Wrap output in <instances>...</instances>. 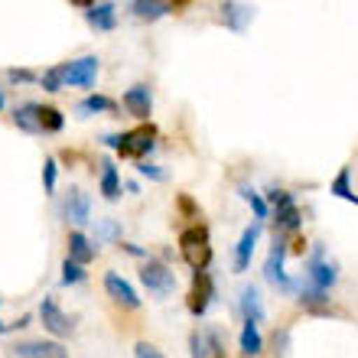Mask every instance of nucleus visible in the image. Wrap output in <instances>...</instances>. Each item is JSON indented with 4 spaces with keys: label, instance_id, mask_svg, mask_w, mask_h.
Masks as SVG:
<instances>
[{
    "label": "nucleus",
    "instance_id": "obj_1",
    "mask_svg": "<svg viewBox=\"0 0 358 358\" xmlns=\"http://www.w3.org/2000/svg\"><path fill=\"white\" fill-rule=\"evenodd\" d=\"M179 257L196 271H206L212 264V238H208V228L206 225H189L179 231Z\"/></svg>",
    "mask_w": 358,
    "mask_h": 358
},
{
    "label": "nucleus",
    "instance_id": "obj_2",
    "mask_svg": "<svg viewBox=\"0 0 358 358\" xmlns=\"http://www.w3.org/2000/svg\"><path fill=\"white\" fill-rule=\"evenodd\" d=\"M267 206H273V238L283 235H296L303 225V212L296 206L293 192L287 189H271L267 192Z\"/></svg>",
    "mask_w": 358,
    "mask_h": 358
},
{
    "label": "nucleus",
    "instance_id": "obj_3",
    "mask_svg": "<svg viewBox=\"0 0 358 358\" xmlns=\"http://www.w3.org/2000/svg\"><path fill=\"white\" fill-rule=\"evenodd\" d=\"M157 147V127L153 124H141V127H134V131L121 134V147H117V153H121L124 160H147V153Z\"/></svg>",
    "mask_w": 358,
    "mask_h": 358
},
{
    "label": "nucleus",
    "instance_id": "obj_4",
    "mask_svg": "<svg viewBox=\"0 0 358 358\" xmlns=\"http://www.w3.org/2000/svg\"><path fill=\"white\" fill-rule=\"evenodd\" d=\"M212 300H215V283H212V273H208V271H196V273H192V283H189V293H186L189 316L202 320V316L208 313V306H212Z\"/></svg>",
    "mask_w": 358,
    "mask_h": 358
},
{
    "label": "nucleus",
    "instance_id": "obj_5",
    "mask_svg": "<svg viewBox=\"0 0 358 358\" xmlns=\"http://www.w3.org/2000/svg\"><path fill=\"white\" fill-rule=\"evenodd\" d=\"M336 280H339V267L332 264V261H326V248L316 245L313 248V257L306 261V283L316 287V290L329 293L336 287Z\"/></svg>",
    "mask_w": 358,
    "mask_h": 358
},
{
    "label": "nucleus",
    "instance_id": "obj_6",
    "mask_svg": "<svg viewBox=\"0 0 358 358\" xmlns=\"http://www.w3.org/2000/svg\"><path fill=\"white\" fill-rule=\"evenodd\" d=\"M287 255H290L287 241H283V238H273L271 255H267V261H264V277H267V283H273V287H277V290H283V293L296 290V283H293L290 277H287V271H283V261H287Z\"/></svg>",
    "mask_w": 358,
    "mask_h": 358
},
{
    "label": "nucleus",
    "instance_id": "obj_7",
    "mask_svg": "<svg viewBox=\"0 0 358 358\" xmlns=\"http://www.w3.org/2000/svg\"><path fill=\"white\" fill-rule=\"evenodd\" d=\"M98 69H101V59L98 56L72 59V62L62 66V82L72 88H92L94 78H98Z\"/></svg>",
    "mask_w": 358,
    "mask_h": 358
},
{
    "label": "nucleus",
    "instance_id": "obj_8",
    "mask_svg": "<svg viewBox=\"0 0 358 358\" xmlns=\"http://www.w3.org/2000/svg\"><path fill=\"white\" fill-rule=\"evenodd\" d=\"M141 280H143V287H147L150 293L166 296V293H173V287H176V273L163 264V261L147 257V261H143V267H141Z\"/></svg>",
    "mask_w": 358,
    "mask_h": 358
},
{
    "label": "nucleus",
    "instance_id": "obj_9",
    "mask_svg": "<svg viewBox=\"0 0 358 358\" xmlns=\"http://www.w3.org/2000/svg\"><path fill=\"white\" fill-rule=\"evenodd\" d=\"M39 320H43V329L46 332H52V336H72V320H69L66 313L59 310V303H56V296H43V303H39Z\"/></svg>",
    "mask_w": 358,
    "mask_h": 358
},
{
    "label": "nucleus",
    "instance_id": "obj_10",
    "mask_svg": "<svg viewBox=\"0 0 358 358\" xmlns=\"http://www.w3.org/2000/svg\"><path fill=\"white\" fill-rule=\"evenodd\" d=\"M10 355H17V358H69V349L62 342H52V339H33V342L10 345Z\"/></svg>",
    "mask_w": 358,
    "mask_h": 358
},
{
    "label": "nucleus",
    "instance_id": "obj_11",
    "mask_svg": "<svg viewBox=\"0 0 358 358\" xmlns=\"http://www.w3.org/2000/svg\"><path fill=\"white\" fill-rule=\"evenodd\" d=\"M261 231H264V222H251V225L241 231V238H238L235 245V271L245 273L248 267H251V257H255V248L257 241H261Z\"/></svg>",
    "mask_w": 358,
    "mask_h": 358
},
{
    "label": "nucleus",
    "instance_id": "obj_12",
    "mask_svg": "<svg viewBox=\"0 0 358 358\" xmlns=\"http://www.w3.org/2000/svg\"><path fill=\"white\" fill-rule=\"evenodd\" d=\"M104 290H108V296H111L114 303H121V306H127V310H141V296H137V290H134L131 283L124 280L117 271L104 273Z\"/></svg>",
    "mask_w": 358,
    "mask_h": 358
},
{
    "label": "nucleus",
    "instance_id": "obj_13",
    "mask_svg": "<svg viewBox=\"0 0 358 358\" xmlns=\"http://www.w3.org/2000/svg\"><path fill=\"white\" fill-rule=\"evenodd\" d=\"M124 108H127V114H134L137 121H147L153 111V92L147 85H131L124 92Z\"/></svg>",
    "mask_w": 358,
    "mask_h": 358
},
{
    "label": "nucleus",
    "instance_id": "obj_14",
    "mask_svg": "<svg viewBox=\"0 0 358 358\" xmlns=\"http://www.w3.org/2000/svg\"><path fill=\"white\" fill-rule=\"evenodd\" d=\"M62 212H66V218L72 225H88V222H92V202H88V196L82 189H69Z\"/></svg>",
    "mask_w": 358,
    "mask_h": 358
},
{
    "label": "nucleus",
    "instance_id": "obj_15",
    "mask_svg": "<svg viewBox=\"0 0 358 358\" xmlns=\"http://www.w3.org/2000/svg\"><path fill=\"white\" fill-rule=\"evenodd\" d=\"M66 248H69V261H76V264H82V267H85L88 261H94V255H98V245H92V238H88L85 231H69Z\"/></svg>",
    "mask_w": 358,
    "mask_h": 358
},
{
    "label": "nucleus",
    "instance_id": "obj_16",
    "mask_svg": "<svg viewBox=\"0 0 358 358\" xmlns=\"http://www.w3.org/2000/svg\"><path fill=\"white\" fill-rule=\"evenodd\" d=\"M238 310H241V316H245V322H264V303H261V293H257V287H245L241 290V296H238Z\"/></svg>",
    "mask_w": 358,
    "mask_h": 358
},
{
    "label": "nucleus",
    "instance_id": "obj_17",
    "mask_svg": "<svg viewBox=\"0 0 358 358\" xmlns=\"http://www.w3.org/2000/svg\"><path fill=\"white\" fill-rule=\"evenodd\" d=\"M222 20H225V27H231L235 33H245V27L255 20V7L251 3H222Z\"/></svg>",
    "mask_w": 358,
    "mask_h": 358
},
{
    "label": "nucleus",
    "instance_id": "obj_18",
    "mask_svg": "<svg viewBox=\"0 0 358 358\" xmlns=\"http://www.w3.org/2000/svg\"><path fill=\"white\" fill-rule=\"evenodd\" d=\"M85 20L92 29H101V33H108V29H114V23H117V7L114 3H92V7L85 10Z\"/></svg>",
    "mask_w": 358,
    "mask_h": 358
},
{
    "label": "nucleus",
    "instance_id": "obj_19",
    "mask_svg": "<svg viewBox=\"0 0 358 358\" xmlns=\"http://www.w3.org/2000/svg\"><path fill=\"white\" fill-rule=\"evenodd\" d=\"M173 10H176V3H170V0H134L131 3V13L137 20H160Z\"/></svg>",
    "mask_w": 358,
    "mask_h": 358
},
{
    "label": "nucleus",
    "instance_id": "obj_20",
    "mask_svg": "<svg viewBox=\"0 0 358 358\" xmlns=\"http://www.w3.org/2000/svg\"><path fill=\"white\" fill-rule=\"evenodd\" d=\"M13 124L27 134H43L39 131V104L36 101L17 104V108H13Z\"/></svg>",
    "mask_w": 358,
    "mask_h": 358
},
{
    "label": "nucleus",
    "instance_id": "obj_21",
    "mask_svg": "<svg viewBox=\"0 0 358 358\" xmlns=\"http://www.w3.org/2000/svg\"><path fill=\"white\" fill-rule=\"evenodd\" d=\"M98 186H101V196L108 199V202H117V196H121V173H117V166H114L111 160L101 163V179H98Z\"/></svg>",
    "mask_w": 358,
    "mask_h": 358
},
{
    "label": "nucleus",
    "instance_id": "obj_22",
    "mask_svg": "<svg viewBox=\"0 0 358 358\" xmlns=\"http://www.w3.org/2000/svg\"><path fill=\"white\" fill-rule=\"evenodd\" d=\"M238 345H241V355L245 358H257L261 352H264V339H261L257 322H245V326H241V339H238Z\"/></svg>",
    "mask_w": 358,
    "mask_h": 358
},
{
    "label": "nucleus",
    "instance_id": "obj_23",
    "mask_svg": "<svg viewBox=\"0 0 358 358\" xmlns=\"http://www.w3.org/2000/svg\"><path fill=\"white\" fill-rule=\"evenodd\" d=\"M329 192L336 199H345V202H352V206H358V192L352 189V166H339V173H336V179L329 182Z\"/></svg>",
    "mask_w": 358,
    "mask_h": 358
},
{
    "label": "nucleus",
    "instance_id": "obj_24",
    "mask_svg": "<svg viewBox=\"0 0 358 358\" xmlns=\"http://www.w3.org/2000/svg\"><path fill=\"white\" fill-rule=\"evenodd\" d=\"M76 111L82 114V117H88V114H111V111H117V104H114L108 94H88V98L78 101Z\"/></svg>",
    "mask_w": 358,
    "mask_h": 358
},
{
    "label": "nucleus",
    "instance_id": "obj_25",
    "mask_svg": "<svg viewBox=\"0 0 358 358\" xmlns=\"http://www.w3.org/2000/svg\"><path fill=\"white\" fill-rule=\"evenodd\" d=\"M296 300H300L306 310H313V313H326V310H320V306L329 303V293L316 290V287H310V283H300V287H296Z\"/></svg>",
    "mask_w": 358,
    "mask_h": 358
},
{
    "label": "nucleus",
    "instance_id": "obj_26",
    "mask_svg": "<svg viewBox=\"0 0 358 358\" xmlns=\"http://www.w3.org/2000/svg\"><path fill=\"white\" fill-rule=\"evenodd\" d=\"M238 196L245 199L248 206L255 208V222H264V218H271V206H267V199L257 192V189L251 186H238Z\"/></svg>",
    "mask_w": 358,
    "mask_h": 358
},
{
    "label": "nucleus",
    "instance_id": "obj_27",
    "mask_svg": "<svg viewBox=\"0 0 358 358\" xmlns=\"http://www.w3.org/2000/svg\"><path fill=\"white\" fill-rule=\"evenodd\" d=\"M66 127V117L59 108H49V104H39V131L46 134H59Z\"/></svg>",
    "mask_w": 358,
    "mask_h": 358
},
{
    "label": "nucleus",
    "instance_id": "obj_28",
    "mask_svg": "<svg viewBox=\"0 0 358 358\" xmlns=\"http://www.w3.org/2000/svg\"><path fill=\"white\" fill-rule=\"evenodd\" d=\"M39 85L46 88V92H62L66 88V82H62V66H56V69H46L43 76H39Z\"/></svg>",
    "mask_w": 358,
    "mask_h": 358
},
{
    "label": "nucleus",
    "instance_id": "obj_29",
    "mask_svg": "<svg viewBox=\"0 0 358 358\" xmlns=\"http://www.w3.org/2000/svg\"><path fill=\"white\" fill-rule=\"evenodd\" d=\"M82 280H85V267L66 257V261H62V283H66V287H76V283H82Z\"/></svg>",
    "mask_w": 358,
    "mask_h": 358
},
{
    "label": "nucleus",
    "instance_id": "obj_30",
    "mask_svg": "<svg viewBox=\"0 0 358 358\" xmlns=\"http://www.w3.org/2000/svg\"><path fill=\"white\" fill-rule=\"evenodd\" d=\"M56 179H59V163H56V157H49L43 163V189H46L49 196L56 192Z\"/></svg>",
    "mask_w": 358,
    "mask_h": 358
},
{
    "label": "nucleus",
    "instance_id": "obj_31",
    "mask_svg": "<svg viewBox=\"0 0 358 358\" xmlns=\"http://www.w3.org/2000/svg\"><path fill=\"white\" fill-rule=\"evenodd\" d=\"M98 238H101V241H117V245H121V225H117L114 218H101V222H98Z\"/></svg>",
    "mask_w": 358,
    "mask_h": 358
},
{
    "label": "nucleus",
    "instance_id": "obj_32",
    "mask_svg": "<svg viewBox=\"0 0 358 358\" xmlns=\"http://www.w3.org/2000/svg\"><path fill=\"white\" fill-rule=\"evenodd\" d=\"M137 173H141V176H147V179H153V182H163V179H166V170H163V166H157V163H150V160L137 163Z\"/></svg>",
    "mask_w": 358,
    "mask_h": 358
},
{
    "label": "nucleus",
    "instance_id": "obj_33",
    "mask_svg": "<svg viewBox=\"0 0 358 358\" xmlns=\"http://www.w3.org/2000/svg\"><path fill=\"white\" fill-rule=\"evenodd\" d=\"M7 78L13 82V85H29V82H39V76L33 72V69H10Z\"/></svg>",
    "mask_w": 358,
    "mask_h": 358
},
{
    "label": "nucleus",
    "instance_id": "obj_34",
    "mask_svg": "<svg viewBox=\"0 0 358 358\" xmlns=\"http://www.w3.org/2000/svg\"><path fill=\"white\" fill-rule=\"evenodd\" d=\"M134 358H166L157 345H150V342H137L134 345Z\"/></svg>",
    "mask_w": 358,
    "mask_h": 358
},
{
    "label": "nucleus",
    "instance_id": "obj_35",
    "mask_svg": "<svg viewBox=\"0 0 358 358\" xmlns=\"http://www.w3.org/2000/svg\"><path fill=\"white\" fill-rule=\"evenodd\" d=\"M176 206H179V212H182L186 218H199V206L186 196V192H182V196H176Z\"/></svg>",
    "mask_w": 358,
    "mask_h": 358
},
{
    "label": "nucleus",
    "instance_id": "obj_36",
    "mask_svg": "<svg viewBox=\"0 0 358 358\" xmlns=\"http://www.w3.org/2000/svg\"><path fill=\"white\" fill-rule=\"evenodd\" d=\"M121 251H127L131 257H147V248L141 245H131V241H121Z\"/></svg>",
    "mask_w": 358,
    "mask_h": 358
},
{
    "label": "nucleus",
    "instance_id": "obj_37",
    "mask_svg": "<svg viewBox=\"0 0 358 358\" xmlns=\"http://www.w3.org/2000/svg\"><path fill=\"white\" fill-rule=\"evenodd\" d=\"M101 141H104V147H111V150H117V147H121V134H104Z\"/></svg>",
    "mask_w": 358,
    "mask_h": 358
},
{
    "label": "nucleus",
    "instance_id": "obj_38",
    "mask_svg": "<svg viewBox=\"0 0 358 358\" xmlns=\"http://www.w3.org/2000/svg\"><path fill=\"white\" fill-rule=\"evenodd\" d=\"M290 251H293V255H300V257H303V251H306V238H296Z\"/></svg>",
    "mask_w": 358,
    "mask_h": 358
},
{
    "label": "nucleus",
    "instance_id": "obj_39",
    "mask_svg": "<svg viewBox=\"0 0 358 358\" xmlns=\"http://www.w3.org/2000/svg\"><path fill=\"white\" fill-rule=\"evenodd\" d=\"M124 189H127V192H131V196H137V192H141V186H137V182H134V179H127V182H124Z\"/></svg>",
    "mask_w": 358,
    "mask_h": 358
},
{
    "label": "nucleus",
    "instance_id": "obj_40",
    "mask_svg": "<svg viewBox=\"0 0 358 358\" xmlns=\"http://www.w3.org/2000/svg\"><path fill=\"white\" fill-rule=\"evenodd\" d=\"M7 332H13V322H3V320H0V336H7Z\"/></svg>",
    "mask_w": 358,
    "mask_h": 358
},
{
    "label": "nucleus",
    "instance_id": "obj_41",
    "mask_svg": "<svg viewBox=\"0 0 358 358\" xmlns=\"http://www.w3.org/2000/svg\"><path fill=\"white\" fill-rule=\"evenodd\" d=\"M0 111H3V94H0Z\"/></svg>",
    "mask_w": 358,
    "mask_h": 358
}]
</instances>
